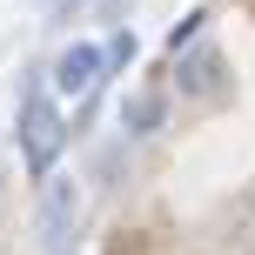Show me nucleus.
<instances>
[{"instance_id":"f257e3e1","label":"nucleus","mask_w":255,"mask_h":255,"mask_svg":"<svg viewBox=\"0 0 255 255\" xmlns=\"http://www.w3.org/2000/svg\"><path fill=\"white\" fill-rule=\"evenodd\" d=\"M61 148H67V115H61V101L47 94V81L34 74L20 88V161H27V175L47 181L54 161H61Z\"/></svg>"},{"instance_id":"f03ea898","label":"nucleus","mask_w":255,"mask_h":255,"mask_svg":"<svg viewBox=\"0 0 255 255\" xmlns=\"http://www.w3.org/2000/svg\"><path fill=\"white\" fill-rule=\"evenodd\" d=\"M81 229V188L74 175H47L40 181V255H67Z\"/></svg>"},{"instance_id":"7ed1b4c3","label":"nucleus","mask_w":255,"mask_h":255,"mask_svg":"<svg viewBox=\"0 0 255 255\" xmlns=\"http://www.w3.org/2000/svg\"><path fill=\"white\" fill-rule=\"evenodd\" d=\"M101 81H108V67H101V47H94V40H74V47L47 67V94H61V101H94Z\"/></svg>"},{"instance_id":"20e7f679","label":"nucleus","mask_w":255,"mask_h":255,"mask_svg":"<svg viewBox=\"0 0 255 255\" xmlns=\"http://www.w3.org/2000/svg\"><path fill=\"white\" fill-rule=\"evenodd\" d=\"M161 121H168V94H161V88H134V94L121 101V128H128L134 141L161 134Z\"/></svg>"},{"instance_id":"39448f33","label":"nucleus","mask_w":255,"mask_h":255,"mask_svg":"<svg viewBox=\"0 0 255 255\" xmlns=\"http://www.w3.org/2000/svg\"><path fill=\"white\" fill-rule=\"evenodd\" d=\"M175 61H181V94H215L222 74H229L222 47H188V54H175Z\"/></svg>"},{"instance_id":"423d86ee","label":"nucleus","mask_w":255,"mask_h":255,"mask_svg":"<svg viewBox=\"0 0 255 255\" xmlns=\"http://www.w3.org/2000/svg\"><path fill=\"white\" fill-rule=\"evenodd\" d=\"M134 54H141L134 27H115V34H108V47H101V67H108V74H121V67L134 61Z\"/></svg>"},{"instance_id":"0eeeda50","label":"nucleus","mask_w":255,"mask_h":255,"mask_svg":"<svg viewBox=\"0 0 255 255\" xmlns=\"http://www.w3.org/2000/svg\"><path fill=\"white\" fill-rule=\"evenodd\" d=\"M202 20H208L202 7H195V13H181V27H168V54H188L195 40H202Z\"/></svg>"},{"instance_id":"6e6552de","label":"nucleus","mask_w":255,"mask_h":255,"mask_svg":"<svg viewBox=\"0 0 255 255\" xmlns=\"http://www.w3.org/2000/svg\"><path fill=\"white\" fill-rule=\"evenodd\" d=\"M67 7H81V0H47V13H54V20H61V13H67Z\"/></svg>"}]
</instances>
